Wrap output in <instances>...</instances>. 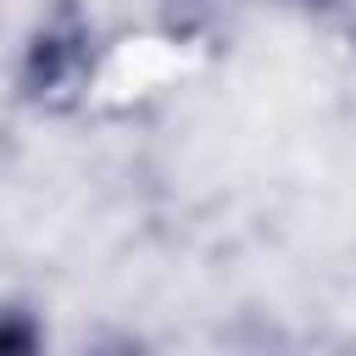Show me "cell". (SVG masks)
<instances>
[{
  "label": "cell",
  "mask_w": 356,
  "mask_h": 356,
  "mask_svg": "<svg viewBox=\"0 0 356 356\" xmlns=\"http://www.w3.org/2000/svg\"><path fill=\"white\" fill-rule=\"evenodd\" d=\"M95 22L78 0H50L17 56V95L39 111H72L95 83Z\"/></svg>",
  "instance_id": "1"
},
{
  "label": "cell",
  "mask_w": 356,
  "mask_h": 356,
  "mask_svg": "<svg viewBox=\"0 0 356 356\" xmlns=\"http://www.w3.org/2000/svg\"><path fill=\"white\" fill-rule=\"evenodd\" d=\"M222 28V0H156V33L167 44H211Z\"/></svg>",
  "instance_id": "2"
},
{
  "label": "cell",
  "mask_w": 356,
  "mask_h": 356,
  "mask_svg": "<svg viewBox=\"0 0 356 356\" xmlns=\"http://www.w3.org/2000/svg\"><path fill=\"white\" fill-rule=\"evenodd\" d=\"M44 345V323L33 317V306L6 300L0 306V356H33Z\"/></svg>",
  "instance_id": "3"
},
{
  "label": "cell",
  "mask_w": 356,
  "mask_h": 356,
  "mask_svg": "<svg viewBox=\"0 0 356 356\" xmlns=\"http://www.w3.org/2000/svg\"><path fill=\"white\" fill-rule=\"evenodd\" d=\"M289 6H300V11H328V6H339V0H289Z\"/></svg>",
  "instance_id": "4"
},
{
  "label": "cell",
  "mask_w": 356,
  "mask_h": 356,
  "mask_svg": "<svg viewBox=\"0 0 356 356\" xmlns=\"http://www.w3.org/2000/svg\"><path fill=\"white\" fill-rule=\"evenodd\" d=\"M6 156H11V128L0 122V161H6Z\"/></svg>",
  "instance_id": "5"
},
{
  "label": "cell",
  "mask_w": 356,
  "mask_h": 356,
  "mask_svg": "<svg viewBox=\"0 0 356 356\" xmlns=\"http://www.w3.org/2000/svg\"><path fill=\"white\" fill-rule=\"evenodd\" d=\"M345 33H350V44H356V0H350V17H345Z\"/></svg>",
  "instance_id": "6"
}]
</instances>
